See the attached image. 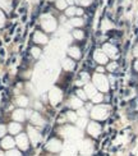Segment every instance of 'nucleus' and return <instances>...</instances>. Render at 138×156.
Instances as JSON below:
<instances>
[{
	"mask_svg": "<svg viewBox=\"0 0 138 156\" xmlns=\"http://www.w3.org/2000/svg\"><path fill=\"white\" fill-rule=\"evenodd\" d=\"M69 54H70L72 56L78 59V58H81V49L76 48V46H72V48L69 49Z\"/></svg>",
	"mask_w": 138,
	"mask_h": 156,
	"instance_id": "1a4fd4ad",
	"label": "nucleus"
},
{
	"mask_svg": "<svg viewBox=\"0 0 138 156\" xmlns=\"http://www.w3.org/2000/svg\"><path fill=\"white\" fill-rule=\"evenodd\" d=\"M15 142H17V145L19 146V149L21 150H23V151L28 150L29 141H28V137H26V135H19L17 137V139H15Z\"/></svg>",
	"mask_w": 138,
	"mask_h": 156,
	"instance_id": "20e7f679",
	"label": "nucleus"
},
{
	"mask_svg": "<svg viewBox=\"0 0 138 156\" xmlns=\"http://www.w3.org/2000/svg\"><path fill=\"white\" fill-rule=\"evenodd\" d=\"M133 55L138 56V44H136V46H134V49H133Z\"/></svg>",
	"mask_w": 138,
	"mask_h": 156,
	"instance_id": "6ab92c4d",
	"label": "nucleus"
},
{
	"mask_svg": "<svg viewBox=\"0 0 138 156\" xmlns=\"http://www.w3.org/2000/svg\"><path fill=\"white\" fill-rule=\"evenodd\" d=\"M134 69L138 70V60H137V63H136V64H134Z\"/></svg>",
	"mask_w": 138,
	"mask_h": 156,
	"instance_id": "412c9836",
	"label": "nucleus"
},
{
	"mask_svg": "<svg viewBox=\"0 0 138 156\" xmlns=\"http://www.w3.org/2000/svg\"><path fill=\"white\" fill-rule=\"evenodd\" d=\"M107 109H109L107 104L98 105V106H96V108L92 109V111H91V115H92L93 119H106V116H107Z\"/></svg>",
	"mask_w": 138,
	"mask_h": 156,
	"instance_id": "f257e3e1",
	"label": "nucleus"
},
{
	"mask_svg": "<svg viewBox=\"0 0 138 156\" xmlns=\"http://www.w3.org/2000/svg\"><path fill=\"white\" fill-rule=\"evenodd\" d=\"M96 70H97V72H100V73H104L105 72V68L104 67H96Z\"/></svg>",
	"mask_w": 138,
	"mask_h": 156,
	"instance_id": "aec40b11",
	"label": "nucleus"
},
{
	"mask_svg": "<svg viewBox=\"0 0 138 156\" xmlns=\"http://www.w3.org/2000/svg\"><path fill=\"white\" fill-rule=\"evenodd\" d=\"M86 95H88V97H91V98L96 95V87L93 86V84L87 83V86H86Z\"/></svg>",
	"mask_w": 138,
	"mask_h": 156,
	"instance_id": "6e6552de",
	"label": "nucleus"
},
{
	"mask_svg": "<svg viewBox=\"0 0 138 156\" xmlns=\"http://www.w3.org/2000/svg\"><path fill=\"white\" fill-rule=\"evenodd\" d=\"M93 60L96 63H100V64H105L107 62V55H105L104 51H100V50H96L95 54H93Z\"/></svg>",
	"mask_w": 138,
	"mask_h": 156,
	"instance_id": "0eeeda50",
	"label": "nucleus"
},
{
	"mask_svg": "<svg viewBox=\"0 0 138 156\" xmlns=\"http://www.w3.org/2000/svg\"><path fill=\"white\" fill-rule=\"evenodd\" d=\"M72 24L76 27H81L84 24V21L82 19V18H73V19H72Z\"/></svg>",
	"mask_w": 138,
	"mask_h": 156,
	"instance_id": "f8f14e48",
	"label": "nucleus"
},
{
	"mask_svg": "<svg viewBox=\"0 0 138 156\" xmlns=\"http://www.w3.org/2000/svg\"><path fill=\"white\" fill-rule=\"evenodd\" d=\"M102 50H104V53L106 54L107 56H111V58H117L118 56V48L115 45H113V44H110V42H106V44H104V46H102Z\"/></svg>",
	"mask_w": 138,
	"mask_h": 156,
	"instance_id": "7ed1b4c3",
	"label": "nucleus"
},
{
	"mask_svg": "<svg viewBox=\"0 0 138 156\" xmlns=\"http://www.w3.org/2000/svg\"><path fill=\"white\" fill-rule=\"evenodd\" d=\"M102 100H104V95H101V94H96L95 96L92 97L93 102H100V101H102Z\"/></svg>",
	"mask_w": 138,
	"mask_h": 156,
	"instance_id": "dca6fc26",
	"label": "nucleus"
},
{
	"mask_svg": "<svg viewBox=\"0 0 138 156\" xmlns=\"http://www.w3.org/2000/svg\"><path fill=\"white\" fill-rule=\"evenodd\" d=\"M95 83H96V86L95 87H97V88H100V90H107V82H106V77H104L102 74H97V76H95Z\"/></svg>",
	"mask_w": 138,
	"mask_h": 156,
	"instance_id": "423d86ee",
	"label": "nucleus"
},
{
	"mask_svg": "<svg viewBox=\"0 0 138 156\" xmlns=\"http://www.w3.org/2000/svg\"><path fill=\"white\" fill-rule=\"evenodd\" d=\"M14 146V139L13 138H5L4 141H3V147L4 149H12V147Z\"/></svg>",
	"mask_w": 138,
	"mask_h": 156,
	"instance_id": "9d476101",
	"label": "nucleus"
},
{
	"mask_svg": "<svg viewBox=\"0 0 138 156\" xmlns=\"http://www.w3.org/2000/svg\"><path fill=\"white\" fill-rule=\"evenodd\" d=\"M77 14V9L76 8H69V9L67 10V15L68 17H73V15Z\"/></svg>",
	"mask_w": 138,
	"mask_h": 156,
	"instance_id": "f3484780",
	"label": "nucleus"
},
{
	"mask_svg": "<svg viewBox=\"0 0 138 156\" xmlns=\"http://www.w3.org/2000/svg\"><path fill=\"white\" fill-rule=\"evenodd\" d=\"M77 94V96H78V98H81L82 101H84V100H87V96H86V92L84 91H82V90H78V91L76 92Z\"/></svg>",
	"mask_w": 138,
	"mask_h": 156,
	"instance_id": "2eb2a0df",
	"label": "nucleus"
},
{
	"mask_svg": "<svg viewBox=\"0 0 138 156\" xmlns=\"http://www.w3.org/2000/svg\"><path fill=\"white\" fill-rule=\"evenodd\" d=\"M87 125H88L87 131H88V133H90V136L97 138V137L100 136V133H101V129H102L101 125L98 124V123H96V122H90Z\"/></svg>",
	"mask_w": 138,
	"mask_h": 156,
	"instance_id": "f03ea898",
	"label": "nucleus"
},
{
	"mask_svg": "<svg viewBox=\"0 0 138 156\" xmlns=\"http://www.w3.org/2000/svg\"><path fill=\"white\" fill-rule=\"evenodd\" d=\"M118 68H119V64H118L117 62H114V63H110V64L107 65V69H109L110 72H114V70H117Z\"/></svg>",
	"mask_w": 138,
	"mask_h": 156,
	"instance_id": "4468645a",
	"label": "nucleus"
},
{
	"mask_svg": "<svg viewBox=\"0 0 138 156\" xmlns=\"http://www.w3.org/2000/svg\"><path fill=\"white\" fill-rule=\"evenodd\" d=\"M73 36H74V39H77V40H82L84 37V32L81 31V29H74Z\"/></svg>",
	"mask_w": 138,
	"mask_h": 156,
	"instance_id": "9b49d317",
	"label": "nucleus"
},
{
	"mask_svg": "<svg viewBox=\"0 0 138 156\" xmlns=\"http://www.w3.org/2000/svg\"><path fill=\"white\" fill-rule=\"evenodd\" d=\"M46 149L49 150L50 152H58V151H60L62 150V142L59 141V139H50L49 141V143H48V147Z\"/></svg>",
	"mask_w": 138,
	"mask_h": 156,
	"instance_id": "39448f33",
	"label": "nucleus"
},
{
	"mask_svg": "<svg viewBox=\"0 0 138 156\" xmlns=\"http://www.w3.org/2000/svg\"><path fill=\"white\" fill-rule=\"evenodd\" d=\"M68 119H70L72 122H74V120H77V115L73 113V111H69L68 113Z\"/></svg>",
	"mask_w": 138,
	"mask_h": 156,
	"instance_id": "a211bd4d",
	"label": "nucleus"
},
{
	"mask_svg": "<svg viewBox=\"0 0 138 156\" xmlns=\"http://www.w3.org/2000/svg\"><path fill=\"white\" fill-rule=\"evenodd\" d=\"M74 67H76V64H74L73 60L67 59V60L64 62V68H65V69H73Z\"/></svg>",
	"mask_w": 138,
	"mask_h": 156,
	"instance_id": "ddd939ff",
	"label": "nucleus"
}]
</instances>
